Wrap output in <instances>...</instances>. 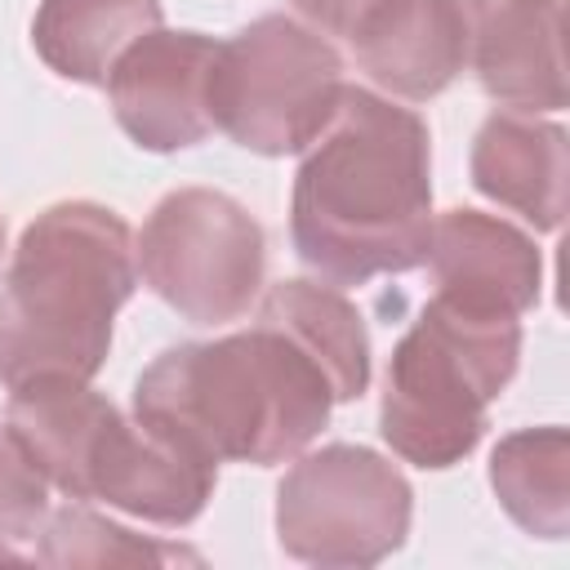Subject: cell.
Masks as SVG:
<instances>
[{
	"instance_id": "6da1fadb",
	"label": "cell",
	"mask_w": 570,
	"mask_h": 570,
	"mask_svg": "<svg viewBox=\"0 0 570 570\" xmlns=\"http://www.w3.org/2000/svg\"><path fill=\"white\" fill-rule=\"evenodd\" d=\"M432 138L419 111L343 85L303 147L289 196L294 254L330 285H365L423 263L432 236Z\"/></svg>"
},
{
	"instance_id": "7a4b0ae2",
	"label": "cell",
	"mask_w": 570,
	"mask_h": 570,
	"mask_svg": "<svg viewBox=\"0 0 570 570\" xmlns=\"http://www.w3.org/2000/svg\"><path fill=\"white\" fill-rule=\"evenodd\" d=\"M134 289V232L116 209L58 200L36 214L0 285V383H89L107 365L116 312Z\"/></svg>"
},
{
	"instance_id": "3957f363",
	"label": "cell",
	"mask_w": 570,
	"mask_h": 570,
	"mask_svg": "<svg viewBox=\"0 0 570 570\" xmlns=\"http://www.w3.org/2000/svg\"><path fill=\"white\" fill-rule=\"evenodd\" d=\"M334 396L316 361L285 334L254 330L165 347L134 383V414L169 423L218 463L298 459L330 423Z\"/></svg>"
},
{
	"instance_id": "277c9868",
	"label": "cell",
	"mask_w": 570,
	"mask_h": 570,
	"mask_svg": "<svg viewBox=\"0 0 570 570\" xmlns=\"http://www.w3.org/2000/svg\"><path fill=\"white\" fill-rule=\"evenodd\" d=\"M521 361V321L432 294L387 361L379 432L414 468L463 463Z\"/></svg>"
},
{
	"instance_id": "5b68a950",
	"label": "cell",
	"mask_w": 570,
	"mask_h": 570,
	"mask_svg": "<svg viewBox=\"0 0 570 570\" xmlns=\"http://www.w3.org/2000/svg\"><path fill=\"white\" fill-rule=\"evenodd\" d=\"M343 85V58L316 27L263 13L232 40H218L209 80L214 129L245 151L294 156L325 129Z\"/></svg>"
},
{
	"instance_id": "8992f818",
	"label": "cell",
	"mask_w": 570,
	"mask_h": 570,
	"mask_svg": "<svg viewBox=\"0 0 570 570\" xmlns=\"http://www.w3.org/2000/svg\"><path fill=\"white\" fill-rule=\"evenodd\" d=\"M134 254L147 289L191 325L240 321L267 272L258 218L214 187H178L160 196Z\"/></svg>"
},
{
	"instance_id": "52a82bcc",
	"label": "cell",
	"mask_w": 570,
	"mask_h": 570,
	"mask_svg": "<svg viewBox=\"0 0 570 570\" xmlns=\"http://www.w3.org/2000/svg\"><path fill=\"white\" fill-rule=\"evenodd\" d=\"M414 517L405 472L365 445L303 454L276 490V539L294 561L361 570L392 557Z\"/></svg>"
},
{
	"instance_id": "ba28073f",
	"label": "cell",
	"mask_w": 570,
	"mask_h": 570,
	"mask_svg": "<svg viewBox=\"0 0 570 570\" xmlns=\"http://www.w3.org/2000/svg\"><path fill=\"white\" fill-rule=\"evenodd\" d=\"M218 40L200 31H147L138 36L107 76L116 125L142 151H183L214 129L209 80Z\"/></svg>"
},
{
	"instance_id": "9c48e42d",
	"label": "cell",
	"mask_w": 570,
	"mask_h": 570,
	"mask_svg": "<svg viewBox=\"0 0 570 570\" xmlns=\"http://www.w3.org/2000/svg\"><path fill=\"white\" fill-rule=\"evenodd\" d=\"M214 481L218 459L205 454L191 436L169 423L120 414L98 450L89 499H102L107 508L151 525H191L205 512Z\"/></svg>"
},
{
	"instance_id": "30bf717a",
	"label": "cell",
	"mask_w": 570,
	"mask_h": 570,
	"mask_svg": "<svg viewBox=\"0 0 570 570\" xmlns=\"http://www.w3.org/2000/svg\"><path fill=\"white\" fill-rule=\"evenodd\" d=\"M356 67L405 102H428L468 67V18L459 0H374L347 31Z\"/></svg>"
},
{
	"instance_id": "8fae6325",
	"label": "cell",
	"mask_w": 570,
	"mask_h": 570,
	"mask_svg": "<svg viewBox=\"0 0 570 570\" xmlns=\"http://www.w3.org/2000/svg\"><path fill=\"white\" fill-rule=\"evenodd\" d=\"M481 89L508 111H561V0H459Z\"/></svg>"
},
{
	"instance_id": "7c38bea8",
	"label": "cell",
	"mask_w": 570,
	"mask_h": 570,
	"mask_svg": "<svg viewBox=\"0 0 570 570\" xmlns=\"http://www.w3.org/2000/svg\"><path fill=\"white\" fill-rule=\"evenodd\" d=\"M423 263L436 294L468 307L521 316L543 294V258L534 236L481 209H445L432 218Z\"/></svg>"
},
{
	"instance_id": "4fadbf2b",
	"label": "cell",
	"mask_w": 570,
	"mask_h": 570,
	"mask_svg": "<svg viewBox=\"0 0 570 570\" xmlns=\"http://www.w3.org/2000/svg\"><path fill=\"white\" fill-rule=\"evenodd\" d=\"M120 410L80 379H31L9 387L4 428L36 463V472L67 499H89L98 450Z\"/></svg>"
},
{
	"instance_id": "5bb4252c",
	"label": "cell",
	"mask_w": 570,
	"mask_h": 570,
	"mask_svg": "<svg viewBox=\"0 0 570 570\" xmlns=\"http://www.w3.org/2000/svg\"><path fill=\"white\" fill-rule=\"evenodd\" d=\"M468 169L481 196L508 205L534 232L561 227L570 183V147L561 125L503 107L476 129Z\"/></svg>"
},
{
	"instance_id": "9a60e30c",
	"label": "cell",
	"mask_w": 570,
	"mask_h": 570,
	"mask_svg": "<svg viewBox=\"0 0 570 570\" xmlns=\"http://www.w3.org/2000/svg\"><path fill=\"white\" fill-rule=\"evenodd\" d=\"M258 325L303 347L330 383L334 401H356L370 387V330L352 298L316 281H281L258 303Z\"/></svg>"
},
{
	"instance_id": "2e32d148",
	"label": "cell",
	"mask_w": 570,
	"mask_h": 570,
	"mask_svg": "<svg viewBox=\"0 0 570 570\" xmlns=\"http://www.w3.org/2000/svg\"><path fill=\"white\" fill-rule=\"evenodd\" d=\"M160 0H40L31 45L49 71L76 85H107L116 58L160 27Z\"/></svg>"
},
{
	"instance_id": "e0dca14e",
	"label": "cell",
	"mask_w": 570,
	"mask_h": 570,
	"mask_svg": "<svg viewBox=\"0 0 570 570\" xmlns=\"http://www.w3.org/2000/svg\"><path fill=\"white\" fill-rule=\"evenodd\" d=\"M490 490L499 508L534 539H566L570 530V436L566 428L508 432L490 454Z\"/></svg>"
},
{
	"instance_id": "ac0fdd59",
	"label": "cell",
	"mask_w": 570,
	"mask_h": 570,
	"mask_svg": "<svg viewBox=\"0 0 570 570\" xmlns=\"http://www.w3.org/2000/svg\"><path fill=\"white\" fill-rule=\"evenodd\" d=\"M40 561L45 566H169V561L200 566V552L160 543V539H142V534L89 512L85 503H67L40 530Z\"/></svg>"
},
{
	"instance_id": "d6986e66",
	"label": "cell",
	"mask_w": 570,
	"mask_h": 570,
	"mask_svg": "<svg viewBox=\"0 0 570 570\" xmlns=\"http://www.w3.org/2000/svg\"><path fill=\"white\" fill-rule=\"evenodd\" d=\"M45 485L49 481L22 454L13 432L0 428V561H13L9 543L40 534V521H45V508H49Z\"/></svg>"
},
{
	"instance_id": "ffe728a7",
	"label": "cell",
	"mask_w": 570,
	"mask_h": 570,
	"mask_svg": "<svg viewBox=\"0 0 570 570\" xmlns=\"http://www.w3.org/2000/svg\"><path fill=\"white\" fill-rule=\"evenodd\" d=\"M374 0H294V9L316 27V31H334L347 36L356 27V18L370 9Z\"/></svg>"
},
{
	"instance_id": "44dd1931",
	"label": "cell",
	"mask_w": 570,
	"mask_h": 570,
	"mask_svg": "<svg viewBox=\"0 0 570 570\" xmlns=\"http://www.w3.org/2000/svg\"><path fill=\"white\" fill-rule=\"evenodd\" d=\"M0 254H4V218H0Z\"/></svg>"
}]
</instances>
